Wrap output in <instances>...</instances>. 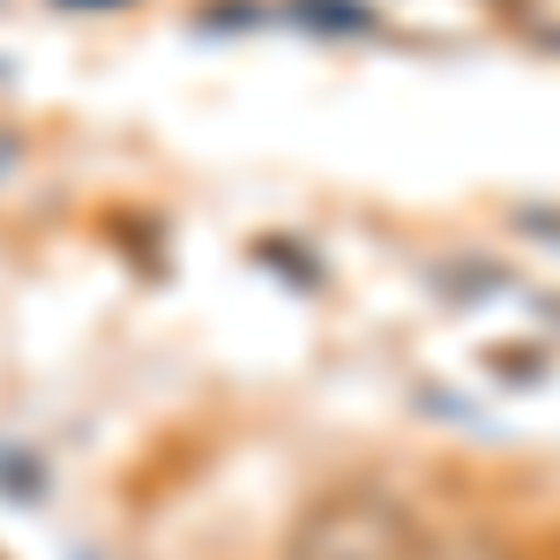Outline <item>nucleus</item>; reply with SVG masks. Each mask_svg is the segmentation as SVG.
<instances>
[{
  "label": "nucleus",
  "instance_id": "nucleus-2",
  "mask_svg": "<svg viewBox=\"0 0 560 560\" xmlns=\"http://www.w3.org/2000/svg\"><path fill=\"white\" fill-rule=\"evenodd\" d=\"M427 560H516L493 530H464V538H448V546H433Z\"/></svg>",
  "mask_w": 560,
  "mask_h": 560
},
{
  "label": "nucleus",
  "instance_id": "nucleus-1",
  "mask_svg": "<svg viewBox=\"0 0 560 560\" xmlns=\"http://www.w3.org/2000/svg\"><path fill=\"white\" fill-rule=\"evenodd\" d=\"M433 538L396 493L382 486H329L306 501V516L284 538V560H427Z\"/></svg>",
  "mask_w": 560,
  "mask_h": 560
}]
</instances>
